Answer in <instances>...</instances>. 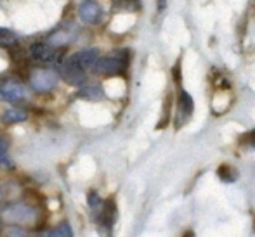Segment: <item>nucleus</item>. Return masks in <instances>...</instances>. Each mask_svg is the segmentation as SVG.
<instances>
[{"instance_id": "19", "label": "nucleus", "mask_w": 255, "mask_h": 237, "mask_svg": "<svg viewBox=\"0 0 255 237\" xmlns=\"http://www.w3.org/2000/svg\"><path fill=\"white\" fill-rule=\"evenodd\" d=\"M7 147H9V142H7L5 139L0 137V151H5L7 153Z\"/></svg>"}, {"instance_id": "18", "label": "nucleus", "mask_w": 255, "mask_h": 237, "mask_svg": "<svg viewBox=\"0 0 255 237\" xmlns=\"http://www.w3.org/2000/svg\"><path fill=\"white\" fill-rule=\"evenodd\" d=\"M0 168H12V161L5 151H0Z\"/></svg>"}, {"instance_id": "17", "label": "nucleus", "mask_w": 255, "mask_h": 237, "mask_svg": "<svg viewBox=\"0 0 255 237\" xmlns=\"http://www.w3.org/2000/svg\"><path fill=\"white\" fill-rule=\"evenodd\" d=\"M101 204H103V201H101V197H99L98 194H96V192L89 194V206H91V208H101Z\"/></svg>"}, {"instance_id": "12", "label": "nucleus", "mask_w": 255, "mask_h": 237, "mask_svg": "<svg viewBox=\"0 0 255 237\" xmlns=\"http://www.w3.org/2000/svg\"><path fill=\"white\" fill-rule=\"evenodd\" d=\"M80 95L87 100H98L99 97L103 95V88L99 83H87V81H85V83L82 85Z\"/></svg>"}, {"instance_id": "5", "label": "nucleus", "mask_w": 255, "mask_h": 237, "mask_svg": "<svg viewBox=\"0 0 255 237\" xmlns=\"http://www.w3.org/2000/svg\"><path fill=\"white\" fill-rule=\"evenodd\" d=\"M99 61V50L98 49H82L78 52H75L73 56L68 59V63L73 64L75 68L82 71H89L96 66V63Z\"/></svg>"}, {"instance_id": "22", "label": "nucleus", "mask_w": 255, "mask_h": 237, "mask_svg": "<svg viewBox=\"0 0 255 237\" xmlns=\"http://www.w3.org/2000/svg\"><path fill=\"white\" fill-rule=\"evenodd\" d=\"M158 2H160V3H163V2H165V0H158Z\"/></svg>"}, {"instance_id": "15", "label": "nucleus", "mask_w": 255, "mask_h": 237, "mask_svg": "<svg viewBox=\"0 0 255 237\" xmlns=\"http://www.w3.org/2000/svg\"><path fill=\"white\" fill-rule=\"evenodd\" d=\"M217 175L221 177V180H224V182H235L236 178H238V171L231 166H221Z\"/></svg>"}, {"instance_id": "8", "label": "nucleus", "mask_w": 255, "mask_h": 237, "mask_svg": "<svg viewBox=\"0 0 255 237\" xmlns=\"http://www.w3.org/2000/svg\"><path fill=\"white\" fill-rule=\"evenodd\" d=\"M115 220H117V206H115V201L113 199L104 201L101 204V208H99V227H101V231L110 234Z\"/></svg>"}, {"instance_id": "9", "label": "nucleus", "mask_w": 255, "mask_h": 237, "mask_svg": "<svg viewBox=\"0 0 255 237\" xmlns=\"http://www.w3.org/2000/svg\"><path fill=\"white\" fill-rule=\"evenodd\" d=\"M193 109H195V102H193V97L188 94L186 90L179 92V100H177V114H179V120H177V127L184 125L186 121L191 118Z\"/></svg>"}, {"instance_id": "16", "label": "nucleus", "mask_w": 255, "mask_h": 237, "mask_svg": "<svg viewBox=\"0 0 255 237\" xmlns=\"http://www.w3.org/2000/svg\"><path fill=\"white\" fill-rule=\"evenodd\" d=\"M5 237H28V232L23 227H9L5 232Z\"/></svg>"}, {"instance_id": "2", "label": "nucleus", "mask_w": 255, "mask_h": 237, "mask_svg": "<svg viewBox=\"0 0 255 237\" xmlns=\"http://www.w3.org/2000/svg\"><path fill=\"white\" fill-rule=\"evenodd\" d=\"M59 83V75L54 70H35L30 75V87L38 94H49Z\"/></svg>"}, {"instance_id": "7", "label": "nucleus", "mask_w": 255, "mask_h": 237, "mask_svg": "<svg viewBox=\"0 0 255 237\" xmlns=\"http://www.w3.org/2000/svg\"><path fill=\"white\" fill-rule=\"evenodd\" d=\"M0 97L7 102H21L26 99V88L16 80H7L0 87Z\"/></svg>"}, {"instance_id": "21", "label": "nucleus", "mask_w": 255, "mask_h": 237, "mask_svg": "<svg viewBox=\"0 0 255 237\" xmlns=\"http://www.w3.org/2000/svg\"><path fill=\"white\" fill-rule=\"evenodd\" d=\"M2 199H3V189L0 187V203H2Z\"/></svg>"}, {"instance_id": "23", "label": "nucleus", "mask_w": 255, "mask_h": 237, "mask_svg": "<svg viewBox=\"0 0 255 237\" xmlns=\"http://www.w3.org/2000/svg\"><path fill=\"white\" fill-rule=\"evenodd\" d=\"M252 137H254V141H255V132H254V134H252Z\"/></svg>"}, {"instance_id": "20", "label": "nucleus", "mask_w": 255, "mask_h": 237, "mask_svg": "<svg viewBox=\"0 0 255 237\" xmlns=\"http://www.w3.org/2000/svg\"><path fill=\"white\" fill-rule=\"evenodd\" d=\"M184 237H195V234H193L191 231H188V232H186V234H184Z\"/></svg>"}, {"instance_id": "3", "label": "nucleus", "mask_w": 255, "mask_h": 237, "mask_svg": "<svg viewBox=\"0 0 255 237\" xmlns=\"http://www.w3.org/2000/svg\"><path fill=\"white\" fill-rule=\"evenodd\" d=\"M31 57L38 63H44V64H51V63H61L59 57L63 56L61 50H57L56 47H52L51 44L47 42H37V44L31 45L30 50Z\"/></svg>"}, {"instance_id": "13", "label": "nucleus", "mask_w": 255, "mask_h": 237, "mask_svg": "<svg viewBox=\"0 0 255 237\" xmlns=\"http://www.w3.org/2000/svg\"><path fill=\"white\" fill-rule=\"evenodd\" d=\"M17 42V35L9 28H0V47H10Z\"/></svg>"}, {"instance_id": "1", "label": "nucleus", "mask_w": 255, "mask_h": 237, "mask_svg": "<svg viewBox=\"0 0 255 237\" xmlns=\"http://www.w3.org/2000/svg\"><path fill=\"white\" fill-rule=\"evenodd\" d=\"M37 210L26 203H10L2 208L0 211V220L10 227H24V225H33L37 222Z\"/></svg>"}, {"instance_id": "11", "label": "nucleus", "mask_w": 255, "mask_h": 237, "mask_svg": "<svg viewBox=\"0 0 255 237\" xmlns=\"http://www.w3.org/2000/svg\"><path fill=\"white\" fill-rule=\"evenodd\" d=\"M26 118H28V114L21 109H16V107H12V109H5L2 114H0V121L5 123V125L23 123V121H26Z\"/></svg>"}, {"instance_id": "4", "label": "nucleus", "mask_w": 255, "mask_h": 237, "mask_svg": "<svg viewBox=\"0 0 255 237\" xmlns=\"http://www.w3.org/2000/svg\"><path fill=\"white\" fill-rule=\"evenodd\" d=\"M127 66V61L120 59L117 56H108V57H99V61L96 63L94 71L98 75H104V77H113V75H120Z\"/></svg>"}, {"instance_id": "14", "label": "nucleus", "mask_w": 255, "mask_h": 237, "mask_svg": "<svg viewBox=\"0 0 255 237\" xmlns=\"http://www.w3.org/2000/svg\"><path fill=\"white\" fill-rule=\"evenodd\" d=\"M49 237H73V229H71V225L68 222H61L59 225L54 227V231Z\"/></svg>"}, {"instance_id": "10", "label": "nucleus", "mask_w": 255, "mask_h": 237, "mask_svg": "<svg viewBox=\"0 0 255 237\" xmlns=\"http://www.w3.org/2000/svg\"><path fill=\"white\" fill-rule=\"evenodd\" d=\"M57 75H61V77H63L68 83L75 85V87H82V85L87 81V78H85V71L78 70V68H75L73 64H70V63L61 64L59 73H57Z\"/></svg>"}, {"instance_id": "6", "label": "nucleus", "mask_w": 255, "mask_h": 237, "mask_svg": "<svg viewBox=\"0 0 255 237\" xmlns=\"http://www.w3.org/2000/svg\"><path fill=\"white\" fill-rule=\"evenodd\" d=\"M78 17L85 24H98L103 17V9L96 0H82L78 5Z\"/></svg>"}]
</instances>
